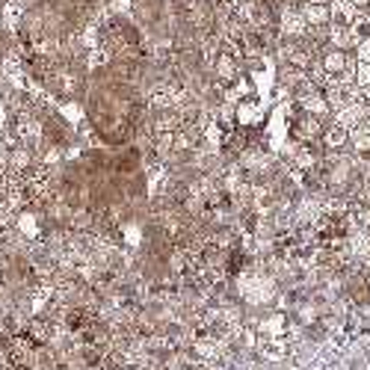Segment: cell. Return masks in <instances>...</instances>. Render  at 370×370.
I'll use <instances>...</instances> for the list:
<instances>
[{"mask_svg":"<svg viewBox=\"0 0 370 370\" xmlns=\"http://www.w3.org/2000/svg\"><path fill=\"white\" fill-rule=\"evenodd\" d=\"M278 33H282L285 39H294V42H299V39H305L308 24H305L302 9H296V6H285V9H282V15H278Z\"/></svg>","mask_w":370,"mask_h":370,"instance_id":"7a4b0ae2","label":"cell"},{"mask_svg":"<svg viewBox=\"0 0 370 370\" xmlns=\"http://www.w3.org/2000/svg\"><path fill=\"white\" fill-rule=\"evenodd\" d=\"M296 101H299V107L308 110V113L317 116V119H326L329 113H332V107H329V101H326L323 92H308V95H302V98H296Z\"/></svg>","mask_w":370,"mask_h":370,"instance_id":"8992f818","label":"cell"},{"mask_svg":"<svg viewBox=\"0 0 370 370\" xmlns=\"http://www.w3.org/2000/svg\"><path fill=\"white\" fill-rule=\"evenodd\" d=\"M358 12H362V9L353 6L349 0H332V3H329V24L332 27H353Z\"/></svg>","mask_w":370,"mask_h":370,"instance_id":"277c9868","label":"cell"},{"mask_svg":"<svg viewBox=\"0 0 370 370\" xmlns=\"http://www.w3.org/2000/svg\"><path fill=\"white\" fill-rule=\"evenodd\" d=\"M353 83L358 89H367L370 86V63H358L356 65V80H353Z\"/></svg>","mask_w":370,"mask_h":370,"instance_id":"4fadbf2b","label":"cell"},{"mask_svg":"<svg viewBox=\"0 0 370 370\" xmlns=\"http://www.w3.org/2000/svg\"><path fill=\"white\" fill-rule=\"evenodd\" d=\"M216 77H219V80H234V77H237V63H234V56H228V54H219V56H216Z\"/></svg>","mask_w":370,"mask_h":370,"instance_id":"8fae6325","label":"cell"},{"mask_svg":"<svg viewBox=\"0 0 370 370\" xmlns=\"http://www.w3.org/2000/svg\"><path fill=\"white\" fill-rule=\"evenodd\" d=\"M364 119H370V107L364 101H356V104H347L341 110H335V125H341L344 131H353V127L362 125Z\"/></svg>","mask_w":370,"mask_h":370,"instance_id":"3957f363","label":"cell"},{"mask_svg":"<svg viewBox=\"0 0 370 370\" xmlns=\"http://www.w3.org/2000/svg\"><path fill=\"white\" fill-rule=\"evenodd\" d=\"M349 134V145L356 148V152H370V119H364L362 125H356Z\"/></svg>","mask_w":370,"mask_h":370,"instance_id":"9c48e42d","label":"cell"},{"mask_svg":"<svg viewBox=\"0 0 370 370\" xmlns=\"http://www.w3.org/2000/svg\"><path fill=\"white\" fill-rule=\"evenodd\" d=\"M349 3H353V6H358V9H362V6H370V0H349Z\"/></svg>","mask_w":370,"mask_h":370,"instance_id":"2e32d148","label":"cell"},{"mask_svg":"<svg viewBox=\"0 0 370 370\" xmlns=\"http://www.w3.org/2000/svg\"><path fill=\"white\" fill-rule=\"evenodd\" d=\"M110 51H104V48H92V51H86V68H98V65H104L110 63Z\"/></svg>","mask_w":370,"mask_h":370,"instance_id":"7c38bea8","label":"cell"},{"mask_svg":"<svg viewBox=\"0 0 370 370\" xmlns=\"http://www.w3.org/2000/svg\"><path fill=\"white\" fill-rule=\"evenodd\" d=\"M323 143H326L329 152H338V148H344L349 143V134L344 131L341 125H332L329 131H323Z\"/></svg>","mask_w":370,"mask_h":370,"instance_id":"30bf717a","label":"cell"},{"mask_svg":"<svg viewBox=\"0 0 370 370\" xmlns=\"http://www.w3.org/2000/svg\"><path fill=\"white\" fill-rule=\"evenodd\" d=\"M237 294L249 305H269L276 299V276H269L264 267L246 269L237 276Z\"/></svg>","mask_w":370,"mask_h":370,"instance_id":"6da1fadb","label":"cell"},{"mask_svg":"<svg viewBox=\"0 0 370 370\" xmlns=\"http://www.w3.org/2000/svg\"><path fill=\"white\" fill-rule=\"evenodd\" d=\"M294 136H296V143H311V139L317 136H323V125H320V119L317 116H302L299 122L294 125Z\"/></svg>","mask_w":370,"mask_h":370,"instance_id":"5b68a950","label":"cell"},{"mask_svg":"<svg viewBox=\"0 0 370 370\" xmlns=\"http://www.w3.org/2000/svg\"><path fill=\"white\" fill-rule=\"evenodd\" d=\"M302 15H305L308 30L329 27V6H323V3H305L302 6Z\"/></svg>","mask_w":370,"mask_h":370,"instance_id":"ba28073f","label":"cell"},{"mask_svg":"<svg viewBox=\"0 0 370 370\" xmlns=\"http://www.w3.org/2000/svg\"><path fill=\"white\" fill-rule=\"evenodd\" d=\"M27 18V0H6L3 3V24L9 30L21 27V21Z\"/></svg>","mask_w":370,"mask_h":370,"instance_id":"52a82bcc","label":"cell"},{"mask_svg":"<svg viewBox=\"0 0 370 370\" xmlns=\"http://www.w3.org/2000/svg\"><path fill=\"white\" fill-rule=\"evenodd\" d=\"M6 127V107H3V98H0V131Z\"/></svg>","mask_w":370,"mask_h":370,"instance_id":"9a60e30c","label":"cell"},{"mask_svg":"<svg viewBox=\"0 0 370 370\" xmlns=\"http://www.w3.org/2000/svg\"><path fill=\"white\" fill-rule=\"evenodd\" d=\"M358 59H362V63H370V36L358 42Z\"/></svg>","mask_w":370,"mask_h":370,"instance_id":"5bb4252c","label":"cell"}]
</instances>
